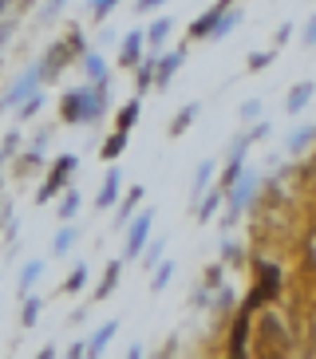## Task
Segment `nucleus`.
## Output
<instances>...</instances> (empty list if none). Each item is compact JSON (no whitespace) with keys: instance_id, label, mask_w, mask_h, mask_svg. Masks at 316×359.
<instances>
[{"instance_id":"1","label":"nucleus","mask_w":316,"mask_h":359,"mask_svg":"<svg viewBox=\"0 0 316 359\" xmlns=\"http://www.w3.org/2000/svg\"><path fill=\"white\" fill-rule=\"evenodd\" d=\"M107 111V87H75L67 91L60 103V118L63 123H75V127H87V123H99Z\"/></svg>"},{"instance_id":"2","label":"nucleus","mask_w":316,"mask_h":359,"mask_svg":"<svg viewBox=\"0 0 316 359\" xmlns=\"http://www.w3.org/2000/svg\"><path fill=\"white\" fill-rule=\"evenodd\" d=\"M284 348H289V332H284L281 316H277V312H265L261 327H257V355L261 359H281Z\"/></svg>"},{"instance_id":"3","label":"nucleus","mask_w":316,"mask_h":359,"mask_svg":"<svg viewBox=\"0 0 316 359\" xmlns=\"http://www.w3.org/2000/svg\"><path fill=\"white\" fill-rule=\"evenodd\" d=\"M72 55H84V36L79 32H72L67 40H60V43H52V52L40 60V67H44V79H55V75L67 67V60Z\"/></svg>"},{"instance_id":"4","label":"nucleus","mask_w":316,"mask_h":359,"mask_svg":"<svg viewBox=\"0 0 316 359\" xmlns=\"http://www.w3.org/2000/svg\"><path fill=\"white\" fill-rule=\"evenodd\" d=\"M257 186H261V178H257V170H249V166H245V174H242L237 182H233L230 190H225V194H230V213H225V225H230L233 217H237V213H242L245 205H249V198L257 194Z\"/></svg>"},{"instance_id":"5","label":"nucleus","mask_w":316,"mask_h":359,"mask_svg":"<svg viewBox=\"0 0 316 359\" xmlns=\"http://www.w3.org/2000/svg\"><path fill=\"white\" fill-rule=\"evenodd\" d=\"M40 79H44V67H40V64H32L28 72H24L20 79L8 87V95L0 99V111H4V107H16V103H28V99L36 95V87H40Z\"/></svg>"},{"instance_id":"6","label":"nucleus","mask_w":316,"mask_h":359,"mask_svg":"<svg viewBox=\"0 0 316 359\" xmlns=\"http://www.w3.org/2000/svg\"><path fill=\"white\" fill-rule=\"evenodd\" d=\"M79 166V158H75V154H60V158H55V166H52V178L44 182L40 186V194H36V201H52L55 194L63 190V182L72 178V170Z\"/></svg>"},{"instance_id":"7","label":"nucleus","mask_w":316,"mask_h":359,"mask_svg":"<svg viewBox=\"0 0 316 359\" xmlns=\"http://www.w3.org/2000/svg\"><path fill=\"white\" fill-rule=\"evenodd\" d=\"M150 213H138L135 222H131V229H126V257H138L143 249H147V237H150Z\"/></svg>"},{"instance_id":"8","label":"nucleus","mask_w":316,"mask_h":359,"mask_svg":"<svg viewBox=\"0 0 316 359\" xmlns=\"http://www.w3.org/2000/svg\"><path fill=\"white\" fill-rule=\"evenodd\" d=\"M230 8V0H218L210 12H202L198 20L190 24V40H206V36H213V28H218V20H221V12Z\"/></svg>"},{"instance_id":"9","label":"nucleus","mask_w":316,"mask_h":359,"mask_svg":"<svg viewBox=\"0 0 316 359\" xmlns=\"http://www.w3.org/2000/svg\"><path fill=\"white\" fill-rule=\"evenodd\" d=\"M249 316H253V308H249V304H242V312H237V320H233L230 359H245V336H249Z\"/></svg>"},{"instance_id":"10","label":"nucleus","mask_w":316,"mask_h":359,"mask_svg":"<svg viewBox=\"0 0 316 359\" xmlns=\"http://www.w3.org/2000/svg\"><path fill=\"white\" fill-rule=\"evenodd\" d=\"M182 67V52H166V55H158V64H154V87L158 91H166L170 79H174V72Z\"/></svg>"},{"instance_id":"11","label":"nucleus","mask_w":316,"mask_h":359,"mask_svg":"<svg viewBox=\"0 0 316 359\" xmlns=\"http://www.w3.org/2000/svg\"><path fill=\"white\" fill-rule=\"evenodd\" d=\"M143 43H147V36H143V32L126 36L123 48H119V64H123V67H138V64H143Z\"/></svg>"},{"instance_id":"12","label":"nucleus","mask_w":316,"mask_h":359,"mask_svg":"<svg viewBox=\"0 0 316 359\" xmlns=\"http://www.w3.org/2000/svg\"><path fill=\"white\" fill-rule=\"evenodd\" d=\"M115 332H119V320H107V324L99 327V332H95L91 339H87V359H99V355H103L107 344L115 339Z\"/></svg>"},{"instance_id":"13","label":"nucleus","mask_w":316,"mask_h":359,"mask_svg":"<svg viewBox=\"0 0 316 359\" xmlns=\"http://www.w3.org/2000/svg\"><path fill=\"white\" fill-rule=\"evenodd\" d=\"M84 72H87V79H91L95 87H107V60L99 52H84Z\"/></svg>"},{"instance_id":"14","label":"nucleus","mask_w":316,"mask_h":359,"mask_svg":"<svg viewBox=\"0 0 316 359\" xmlns=\"http://www.w3.org/2000/svg\"><path fill=\"white\" fill-rule=\"evenodd\" d=\"M312 95H316V83H296L293 91H289V99H284V111H289V115L305 111V107L312 103Z\"/></svg>"},{"instance_id":"15","label":"nucleus","mask_w":316,"mask_h":359,"mask_svg":"<svg viewBox=\"0 0 316 359\" xmlns=\"http://www.w3.org/2000/svg\"><path fill=\"white\" fill-rule=\"evenodd\" d=\"M115 201H119V170L111 166V170H107V178H103V186H99L95 205H99V210H107V205H115Z\"/></svg>"},{"instance_id":"16","label":"nucleus","mask_w":316,"mask_h":359,"mask_svg":"<svg viewBox=\"0 0 316 359\" xmlns=\"http://www.w3.org/2000/svg\"><path fill=\"white\" fill-rule=\"evenodd\" d=\"M170 28H174V20H166V16H162V20H154V24L147 28V32H143V36H147V43H150V52H154V55L162 52V43H166Z\"/></svg>"},{"instance_id":"17","label":"nucleus","mask_w":316,"mask_h":359,"mask_svg":"<svg viewBox=\"0 0 316 359\" xmlns=\"http://www.w3.org/2000/svg\"><path fill=\"white\" fill-rule=\"evenodd\" d=\"M138 201H143V186H131V194L123 198V205H119V213H115V225H126V217H135Z\"/></svg>"},{"instance_id":"18","label":"nucleus","mask_w":316,"mask_h":359,"mask_svg":"<svg viewBox=\"0 0 316 359\" xmlns=\"http://www.w3.org/2000/svg\"><path fill=\"white\" fill-rule=\"evenodd\" d=\"M198 111H202L198 103H186V107H182L178 115H174V123H170V135H182V130H186L190 123H194V118H198Z\"/></svg>"},{"instance_id":"19","label":"nucleus","mask_w":316,"mask_h":359,"mask_svg":"<svg viewBox=\"0 0 316 359\" xmlns=\"http://www.w3.org/2000/svg\"><path fill=\"white\" fill-rule=\"evenodd\" d=\"M237 24H242V8H225L221 12V20H218V28H213V40H221L225 32H233Z\"/></svg>"},{"instance_id":"20","label":"nucleus","mask_w":316,"mask_h":359,"mask_svg":"<svg viewBox=\"0 0 316 359\" xmlns=\"http://www.w3.org/2000/svg\"><path fill=\"white\" fill-rule=\"evenodd\" d=\"M115 285H119V264H107L103 280H99V288H95V300H107V296L115 292Z\"/></svg>"},{"instance_id":"21","label":"nucleus","mask_w":316,"mask_h":359,"mask_svg":"<svg viewBox=\"0 0 316 359\" xmlns=\"http://www.w3.org/2000/svg\"><path fill=\"white\" fill-rule=\"evenodd\" d=\"M138 107H143V103H138V99H131V103H126L123 111H119L115 123H119V130H123V135H131V127L138 123Z\"/></svg>"},{"instance_id":"22","label":"nucleus","mask_w":316,"mask_h":359,"mask_svg":"<svg viewBox=\"0 0 316 359\" xmlns=\"http://www.w3.org/2000/svg\"><path fill=\"white\" fill-rule=\"evenodd\" d=\"M126 142H131V135H123V130H115V135H111V138L103 142V158H111V162H115L119 154L126 150Z\"/></svg>"},{"instance_id":"23","label":"nucleus","mask_w":316,"mask_h":359,"mask_svg":"<svg viewBox=\"0 0 316 359\" xmlns=\"http://www.w3.org/2000/svg\"><path fill=\"white\" fill-rule=\"evenodd\" d=\"M154 64H158V55H150L147 64H138V75H135L138 91H147V87H154Z\"/></svg>"},{"instance_id":"24","label":"nucleus","mask_w":316,"mask_h":359,"mask_svg":"<svg viewBox=\"0 0 316 359\" xmlns=\"http://www.w3.org/2000/svg\"><path fill=\"white\" fill-rule=\"evenodd\" d=\"M72 245H75V229H72V225H63V229L55 233V241H52V253L63 257L67 249H72Z\"/></svg>"},{"instance_id":"25","label":"nucleus","mask_w":316,"mask_h":359,"mask_svg":"<svg viewBox=\"0 0 316 359\" xmlns=\"http://www.w3.org/2000/svg\"><path fill=\"white\" fill-rule=\"evenodd\" d=\"M40 273H44V264H40V261H28V264H24V273H20V292H28V288L40 280Z\"/></svg>"},{"instance_id":"26","label":"nucleus","mask_w":316,"mask_h":359,"mask_svg":"<svg viewBox=\"0 0 316 359\" xmlns=\"http://www.w3.org/2000/svg\"><path fill=\"white\" fill-rule=\"evenodd\" d=\"M75 213H79V194L67 190V194H63V201H60V217H63V222H72Z\"/></svg>"},{"instance_id":"27","label":"nucleus","mask_w":316,"mask_h":359,"mask_svg":"<svg viewBox=\"0 0 316 359\" xmlns=\"http://www.w3.org/2000/svg\"><path fill=\"white\" fill-rule=\"evenodd\" d=\"M210 178H213V158H206V162L198 166V178H194V198H198V194L210 186Z\"/></svg>"},{"instance_id":"28","label":"nucleus","mask_w":316,"mask_h":359,"mask_svg":"<svg viewBox=\"0 0 316 359\" xmlns=\"http://www.w3.org/2000/svg\"><path fill=\"white\" fill-rule=\"evenodd\" d=\"M221 198H225V194H221V190L206 194V201H202V205H198V217H202V222H210V217H213V210H218V201H221Z\"/></svg>"},{"instance_id":"29","label":"nucleus","mask_w":316,"mask_h":359,"mask_svg":"<svg viewBox=\"0 0 316 359\" xmlns=\"http://www.w3.org/2000/svg\"><path fill=\"white\" fill-rule=\"evenodd\" d=\"M170 276H174V264H170V261H162V269H158V273L150 276V288H154V292H162V288L170 285Z\"/></svg>"},{"instance_id":"30","label":"nucleus","mask_w":316,"mask_h":359,"mask_svg":"<svg viewBox=\"0 0 316 359\" xmlns=\"http://www.w3.org/2000/svg\"><path fill=\"white\" fill-rule=\"evenodd\" d=\"M312 138H316V127H301L293 138H289V150H305L308 142H312Z\"/></svg>"},{"instance_id":"31","label":"nucleus","mask_w":316,"mask_h":359,"mask_svg":"<svg viewBox=\"0 0 316 359\" xmlns=\"http://www.w3.org/2000/svg\"><path fill=\"white\" fill-rule=\"evenodd\" d=\"M36 316H40V296H28V300H24V312H20L24 327H32V324H36Z\"/></svg>"},{"instance_id":"32","label":"nucleus","mask_w":316,"mask_h":359,"mask_svg":"<svg viewBox=\"0 0 316 359\" xmlns=\"http://www.w3.org/2000/svg\"><path fill=\"white\" fill-rule=\"evenodd\" d=\"M87 285V264H79L72 276H67V285H63V292H79V288Z\"/></svg>"},{"instance_id":"33","label":"nucleus","mask_w":316,"mask_h":359,"mask_svg":"<svg viewBox=\"0 0 316 359\" xmlns=\"http://www.w3.org/2000/svg\"><path fill=\"white\" fill-rule=\"evenodd\" d=\"M63 4H67V0H48V4H44V12H40V20H55Z\"/></svg>"},{"instance_id":"34","label":"nucleus","mask_w":316,"mask_h":359,"mask_svg":"<svg viewBox=\"0 0 316 359\" xmlns=\"http://www.w3.org/2000/svg\"><path fill=\"white\" fill-rule=\"evenodd\" d=\"M273 64V52H257V55H249V67L253 72H261V67H269Z\"/></svg>"},{"instance_id":"35","label":"nucleus","mask_w":316,"mask_h":359,"mask_svg":"<svg viewBox=\"0 0 316 359\" xmlns=\"http://www.w3.org/2000/svg\"><path fill=\"white\" fill-rule=\"evenodd\" d=\"M40 107H44V99H40V95H32L28 103L20 107V118H32V115H36V111H40Z\"/></svg>"},{"instance_id":"36","label":"nucleus","mask_w":316,"mask_h":359,"mask_svg":"<svg viewBox=\"0 0 316 359\" xmlns=\"http://www.w3.org/2000/svg\"><path fill=\"white\" fill-rule=\"evenodd\" d=\"M257 115H261V103H257V99L242 103V118H245V123H249V118H257Z\"/></svg>"},{"instance_id":"37","label":"nucleus","mask_w":316,"mask_h":359,"mask_svg":"<svg viewBox=\"0 0 316 359\" xmlns=\"http://www.w3.org/2000/svg\"><path fill=\"white\" fill-rule=\"evenodd\" d=\"M115 4H119V0H91V12H95V16H107Z\"/></svg>"},{"instance_id":"38","label":"nucleus","mask_w":316,"mask_h":359,"mask_svg":"<svg viewBox=\"0 0 316 359\" xmlns=\"http://www.w3.org/2000/svg\"><path fill=\"white\" fill-rule=\"evenodd\" d=\"M162 245H166V241H162V237H158V241H150V249H143V253H147V261H150V264L158 261V253H162Z\"/></svg>"},{"instance_id":"39","label":"nucleus","mask_w":316,"mask_h":359,"mask_svg":"<svg viewBox=\"0 0 316 359\" xmlns=\"http://www.w3.org/2000/svg\"><path fill=\"white\" fill-rule=\"evenodd\" d=\"M162 4H166V0H138L135 12H154V8H162Z\"/></svg>"},{"instance_id":"40","label":"nucleus","mask_w":316,"mask_h":359,"mask_svg":"<svg viewBox=\"0 0 316 359\" xmlns=\"http://www.w3.org/2000/svg\"><path fill=\"white\" fill-rule=\"evenodd\" d=\"M301 40H305V43H316V16L305 24V32H301Z\"/></svg>"},{"instance_id":"41","label":"nucleus","mask_w":316,"mask_h":359,"mask_svg":"<svg viewBox=\"0 0 316 359\" xmlns=\"http://www.w3.org/2000/svg\"><path fill=\"white\" fill-rule=\"evenodd\" d=\"M67 359H87V344H75V348L67 351Z\"/></svg>"},{"instance_id":"42","label":"nucleus","mask_w":316,"mask_h":359,"mask_svg":"<svg viewBox=\"0 0 316 359\" xmlns=\"http://www.w3.org/2000/svg\"><path fill=\"white\" fill-rule=\"evenodd\" d=\"M289 36H293V24H281V28H277V43H284Z\"/></svg>"},{"instance_id":"43","label":"nucleus","mask_w":316,"mask_h":359,"mask_svg":"<svg viewBox=\"0 0 316 359\" xmlns=\"http://www.w3.org/2000/svg\"><path fill=\"white\" fill-rule=\"evenodd\" d=\"M206 285H221V269H210V273H206Z\"/></svg>"},{"instance_id":"44","label":"nucleus","mask_w":316,"mask_h":359,"mask_svg":"<svg viewBox=\"0 0 316 359\" xmlns=\"http://www.w3.org/2000/svg\"><path fill=\"white\" fill-rule=\"evenodd\" d=\"M12 36V24H4V28H0V48H4V40H8Z\"/></svg>"},{"instance_id":"45","label":"nucleus","mask_w":316,"mask_h":359,"mask_svg":"<svg viewBox=\"0 0 316 359\" xmlns=\"http://www.w3.org/2000/svg\"><path fill=\"white\" fill-rule=\"evenodd\" d=\"M40 359H55V348H44V351H40Z\"/></svg>"},{"instance_id":"46","label":"nucleus","mask_w":316,"mask_h":359,"mask_svg":"<svg viewBox=\"0 0 316 359\" xmlns=\"http://www.w3.org/2000/svg\"><path fill=\"white\" fill-rule=\"evenodd\" d=\"M126 359H143V348H131V355Z\"/></svg>"},{"instance_id":"47","label":"nucleus","mask_w":316,"mask_h":359,"mask_svg":"<svg viewBox=\"0 0 316 359\" xmlns=\"http://www.w3.org/2000/svg\"><path fill=\"white\" fill-rule=\"evenodd\" d=\"M0 12H8V0H0Z\"/></svg>"}]
</instances>
